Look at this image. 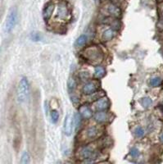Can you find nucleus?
Instances as JSON below:
<instances>
[{
  "label": "nucleus",
  "instance_id": "nucleus-1",
  "mask_svg": "<svg viewBox=\"0 0 163 164\" xmlns=\"http://www.w3.org/2000/svg\"><path fill=\"white\" fill-rule=\"evenodd\" d=\"M82 57L90 64L98 65L103 60V52L98 46H90L83 50Z\"/></svg>",
  "mask_w": 163,
  "mask_h": 164
},
{
  "label": "nucleus",
  "instance_id": "nucleus-2",
  "mask_svg": "<svg viewBox=\"0 0 163 164\" xmlns=\"http://www.w3.org/2000/svg\"><path fill=\"white\" fill-rule=\"evenodd\" d=\"M99 150L93 147L92 145L83 146L78 151V157L81 159H83V162L87 163L94 162V160L99 157Z\"/></svg>",
  "mask_w": 163,
  "mask_h": 164
},
{
  "label": "nucleus",
  "instance_id": "nucleus-3",
  "mask_svg": "<svg viewBox=\"0 0 163 164\" xmlns=\"http://www.w3.org/2000/svg\"><path fill=\"white\" fill-rule=\"evenodd\" d=\"M29 95V82L26 77H22L17 87V98L20 103H25L28 99Z\"/></svg>",
  "mask_w": 163,
  "mask_h": 164
},
{
  "label": "nucleus",
  "instance_id": "nucleus-4",
  "mask_svg": "<svg viewBox=\"0 0 163 164\" xmlns=\"http://www.w3.org/2000/svg\"><path fill=\"white\" fill-rule=\"evenodd\" d=\"M17 22V11L16 7H12L7 14L6 22H5L4 31L6 33H9L14 29Z\"/></svg>",
  "mask_w": 163,
  "mask_h": 164
},
{
  "label": "nucleus",
  "instance_id": "nucleus-5",
  "mask_svg": "<svg viewBox=\"0 0 163 164\" xmlns=\"http://www.w3.org/2000/svg\"><path fill=\"white\" fill-rule=\"evenodd\" d=\"M84 132H85L84 136H85V140H88L90 141L99 138L100 136L102 135V129L96 126H92L88 127V128L85 129Z\"/></svg>",
  "mask_w": 163,
  "mask_h": 164
},
{
  "label": "nucleus",
  "instance_id": "nucleus-6",
  "mask_svg": "<svg viewBox=\"0 0 163 164\" xmlns=\"http://www.w3.org/2000/svg\"><path fill=\"white\" fill-rule=\"evenodd\" d=\"M70 16H71V13H70L67 3L64 2H60L57 7V13L56 17L62 22H68L69 20L71 19Z\"/></svg>",
  "mask_w": 163,
  "mask_h": 164
},
{
  "label": "nucleus",
  "instance_id": "nucleus-7",
  "mask_svg": "<svg viewBox=\"0 0 163 164\" xmlns=\"http://www.w3.org/2000/svg\"><path fill=\"white\" fill-rule=\"evenodd\" d=\"M105 10L107 12V14L111 17L115 18H120L121 17V9L119 7L118 5L115 4L113 2H108L105 5Z\"/></svg>",
  "mask_w": 163,
  "mask_h": 164
},
{
  "label": "nucleus",
  "instance_id": "nucleus-8",
  "mask_svg": "<svg viewBox=\"0 0 163 164\" xmlns=\"http://www.w3.org/2000/svg\"><path fill=\"white\" fill-rule=\"evenodd\" d=\"M99 82L98 81H88L82 89L83 94L85 95H90L94 93L99 88Z\"/></svg>",
  "mask_w": 163,
  "mask_h": 164
},
{
  "label": "nucleus",
  "instance_id": "nucleus-9",
  "mask_svg": "<svg viewBox=\"0 0 163 164\" xmlns=\"http://www.w3.org/2000/svg\"><path fill=\"white\" fill-rule=\"evenodd\" d=\"M94 121L98 123L106 124L111 121L112 117L110 113L105 112V111H98V112H96L94 116Z\"/></svg>",
  "mask_w": 163,
  "mask_h": 164
},
{
  "label": "nucleus",
  "instance_id": "nucleus-10",
  "mask_svg": "<svg viewBox=\"0 0 163 164\" xmlns=\"http://www.w3.org/2000/svg\"><path fill=\"white\" fill-rule=\"evenodd\" d=\"M73 117L71 114H67L65 117V121H64V134L66 136H70L72 134V130H73Z\"/></svg>",
  "mask_w": 163,
  "mask_h": 164
},
{
  "label": "nucleus",
  "instance_id": "nucleus-11",
  "mask_svg": "<svg viewBox=\"0 0 163 164\" xmlns=\"http://www.w3.org/2000/svg\"><path fill=\"white\" fill-rule=\"evenodd\" d=\"M55 3L53 2H48L46 3V5L43 9V18L45 22H48L51 18L52 13L54 12Z\"/></svg>",
  "mask_w": 163,
  "mask_h": 164
},
{
  "label": "nucleus",
  "instance_id": "nucleus-12",
  "mask_svg": "<svg viewBox=\"0 0 163 164\" xmlns=\"http://www.w3.org/2000/svg\"><path fill=\"white\" fill-rule=\"evenodd\" d=\"M110 107V102L107 97H101L94 103L95 109L98 111H105Z\"/></svg>",
  "mask_w": 163,
  "mask_h": 164
},
{
  "label": "nucleus",
  "instance_id": "nucleus-13",
  "mask_svg": "<svg viewBox=\"0 0 163 164\" xmlns=\"http://www.w3.org/2000/svg\"><path fill=\"white\" fill-rule=\"evenodd\" d=\"M116 36V30H114L113 28H109L107 29L105 31L102 32V41L103 42H107V41H110L111 40H113Z\"/></svg>",
  "mask_w": 163,
  "mask_h": 164
},
{
  "label": "nucleus",
  "instance_id": "nucleus-14",
  "mask_svg": "<svg viewBox=\"0 0 163 164\" xmlns=\"http://www.w3.org/2000/svg\"><path fill=\"white\" fill-rule=\"evenodd\" d=\"M79 113L81 117L85 120L90 119L93 117V111L88 105H82L79 108Z\"/></svg>",
  "mask_w": 163,
  "mask_h": 164
},
{
  "label": "nucleus",
  "instance_id": "nucleus-15",
  "mask_svg": "<svg viewBox=\"0 0 163 164\" xmlns=\"http://www.w3.org/2000/svg\"><path fill=\"white\" fill-rule=\"evenodd\" d=\"M106 74V70L102 66H97L94 69V77L96 79H101Z\"/></svg>",
  "mask_w": 163,
  "mask_h": 164
},
{
  "label": "nucleus",
  "instance_id": "nucleus-16",
  "mask_svg": "<svg viewBox=\"0 0 163 164\" xmlns=\"http://www.w3.org/2000/svg\"><path fill=\"white\" fill-rule=\"evenodd\" d=\"M87 42V36L85 35H82V36H79L77 40L76 41V45L77 47H83L85 45V44Z\"/></svg>",
  "mask_w": 163,
  "mask_h": 164
},
{
  "label": "nucleus",
  "instance_id": "nucleus-17",
  "mask_svg": "<svg viewBox=\"0 0 163 164\" xmlns=\"http://www.w3.org/2000/svg\"><path fill=\"white\" fill-rule=\"evenodd\" d=\"M140 103H141V105H142L144 108H148L153 104V100L148 97H144L143 99H141Z\"/></svg>",
  "mask_w": 163,
  "mask_h": 164
},
{
  "label": "nucleus",
  "instance_id": "nucleus-18",
  "mask_svg": "<svg viewBox=\"0 0 163 164\" xmlns=\"http://www.w3.org/2000/svg\"><path fill=\"white\" fill-rule=\"evenodd\" d=\"M81 118H82V117H81V116L80 115L79 112H76V113H75L73 118V122L74 125H75V127H76V130H77V129L80 127V126H81Z\"/></svg>",
  "mask_w": 163,
  "mask_h": 164
},
{
  "label": "nucleus",
  "instance_id": "nucleus-19",
  "mask_svg": "<svg viewBox=\"0 0 163 164\" xmlns=\"http://www.w3.org/2000/svg\"><path fill=\"white\" fill-rule=\"evenodd\" d=\"M162 83V80L160 77H153L150 80V86L152 87H158Z\"/></svg>",
  "mask_w": 163,
  "mask_h": 164
},
{
  "label": "nucleus",
  "instance_id": "nucleus-20",
  "mask_svg": "<svg viewBox=\"0 0 163 164\" xmlns=\"http://www.w3.org/2000/svg\"><path fill=\"white\" fill-rule=\"evenodd\" d=\"M50 114H51V120H52V123H57L58 119H59V113L57 112V110H52Z\"/></svg>",
  "mask_w": 163,
  "mask_h": 164
},
{
  "label": "nucleus",
  "instance_id": "nucleus-21",
  "mask_svg": "<svg viewBox=\"0 0 163 164\" xmlns=\"http://www.w3.org/2000/svg\"><path fill=\"white\" fill-rule=\"evenodd\" d=\"M76 88V81L73 77H71L68 81V89L69 91H73Z\"/></svg>",
  "mask_w": 163,
  "mask_h": 164
},
{
  "label": "nucleus",
  "instance_id": "nucleus-22",
  "mask_svg": "<svg viewBox=\"0 0 163 164\" xmlns=\"http://www.w3.org/2000/svg\"><path fill=\"white\" fill-rule=\"evenodd\" d=\"M30 162V155L26 151L22 153L21 158V163H29Z\"/></svg>",
  "mask_w": 163,
  "mask_h": 164
},
{
  "label": "nucleus",
  "instance_id": "nucleus-23",
  "mask_svg": "<svg viewBox=\"0 0 163 164\" xmlns=\"http://www.w3.org/2000/svg\"><path fill=\"white\" fill-rule=\"evenodd\" d=\"M135 134L138 138H141V137H143L144 136V129L142 127H140V126H138L137 128L135 130Z\"/></svg>",
  "mask_w": 163,
  "mask_h": 164
},
{
  "label": "nucleus",
  "instance_id": "nucleus-24",
  "mask_svg": "<svg viewBox=\"0 0 163 164\" xmlns=\"http://www.w3.org/2000/svg\"><path fill=\"white\" fill-rule=\"evenodd\" d=\"M31 39L33 41H40L41 40V37L40 34L38 33V32H32L31 35Z\"/></svg>",
  "mask_w": 163,
  "mask_h": 164
},
{
  "label": "nucleus",
  "instance_id": "nucleus-25",
  "mask_svg": "<svg viewBox=\"0 0 163 164\" xmlns=\"http://www.w3.org/2000/svg\"><path fill=\"white\" fill-rule=\"evenodd\" d=\"M130 155L134 158L139 157L140 154V150L138 149H136V148H133V149H130Z\"/></svg>",
  "mask_w": 163,
  "mask_h": 164
},
{
  "label": "nucleus",
  "instance_id": "nucleus-26",
  "mask_svg": "<svg viewBox=\"0 0 163 164\" xmlns=\"http://www.w3.org/2000/svg\"><path fill=\"white\" fill-rule=\"evenodd\" d=\"M157 109L158 110L159 112H161V114L162 115L163 117V105H159L158 107H157Z\"/></svg>",
  "mask_w": 163,
  "mask_h": 164
},
{
  "label": "nucleus",
  "instance_id": "nucleus-27",
  "mask_svg": "<svg viewBox=\"0 0 163 164\" xmlns=\"http://www.w3.org/2000/svg\"><path fill=\"white\" fill-rule=\"evenodd\" d=\"M160 141H161V142L163 144V134L161 136H160Z\"/></svg>",
  "mask_w": 163,
  "mask_h": 164
},
{
  "label": "nucleus",
  "instance_id": "nucleus-28",
  "mask_svg": "<svg viewBox=\"0 0 163 164\" xmlns=\"http://www.w3.org/2000/svg\"><path fill=\"white\" fill-rule=\"evenodd\" d=\"M158 1H162V0H158Z\"/></svg>",
  "mask_w": 163,
  "mask_h": 164
}]
</instances>
